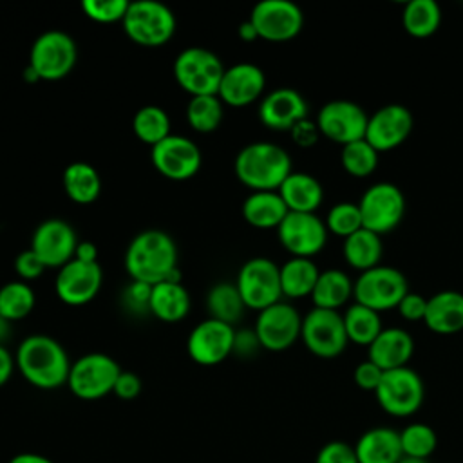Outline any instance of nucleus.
Segmentation results:
<instances>
[{
    "label": "nucleus",
    "mask_w": 463,
    "mask_h": 463,
    "mask_svg": "<svg viewBox=\"0 0 463 463\" xmlns=\"http://www.w3.org/2000/svg\"><path fill=\"white\" fill-rule=\"evenodd\" d=\"M412 114L402 103H389L367 118L364 139L376 150L387 152L400 146L412 132Z\"/></svg>",
    "instance_id": "19"
},
{
    "label": "nucleus",
    "mask_w": 463,
    "mask_h": 463,
    "mask_svg": "<svg viewBox=\"0 0 463 463\" xmlns=\"http://www.w3.org/2000/svg\"><path fill=\"white\" fill-rule=\"evenodd\" d=\"M36 304L33 288L24 280H11L0 288V317L7 322L25 318Z\"/></svg>",
    "instance_id": "39"
},
{
    "label": "nucleus",
    "mask_w": 463,
    "mask_h": 463,
    "mask_svg": "<svg viewBox=\"0 0 463 463\" xmlns=\"http://www.w3.org/2000/svg\"><path fill=\"white\" fill-rule=\"evenodd\" d=\"M150 159L154 168L166 179L172 181H186L192 179L203 163L199 146L177 134H170L163 141L152 146Z\"/></svg>",
    "instance_id": "17"
},
{
    "label": "nucleus",
    "mask_w": 463,
    "mask_h": 463,
    "mask_svg": "<svg viewBox=\"0 0 463 463\" xmlns=\"http://www.w3.org/2000/svg\"><path fill=\"white\" fill-rule=\"evenodd\" d=\"M378 405L391 416H412L423 403L425 385L421 376L409 365L383 371L382 382L374 391Z\"/></svg>",
    "instance_id": "10"
},
{
    "label": "nucleus",
    "mask_w": 463,
    "mask_h": 463,
    "mask_svg": "<svg viewBox=\"0 0 463 463\" xmlns=\"http://www.w3.org/2000/svg\"><path fill=\"white\" fill-rule=\"evenodd\" d=\"M414 353L412 336L402 327H383L382 333L369 344L367 360L382 371L405 367Z\"/></svg>",
    "instance_id": "24"
},
{
    "label": "nucleus",
    "mask_w": 463,
    "mask_h": 463,
    "mask_svg": "<svg viewBox=\"0 0 463 463\" xmlns=\"http://www.w3.org/2000/svg\"><path fill=\"white\" fill-rule=\"evenodd\" d=\"M396 463H427L425 459H416V458H409V456H402Z\"/></svg>",
    "instance_id": "57"
},
{
    "label": "nucleus",
    "mask_w": 463,
    "mask_h": 463,
    "mask_svg": "<svg viewBox=\"0 0 463 463\" xmlns=\"http://www.w3.org/2000/svg\"><path fill=\"white\" fill-rule=\"evenodd\" d=\"M125 269L132 280L150 286L163 280L181 282L174 239L163 230L139 232L125 251Z\"/></svg>",
    "instance_id": "1"
},
{
    "label": "nucleus",
    "mask_w": 463,
    "mask_h": 463,
    "mask_svg": "<svg viewBox=\"0 0 463 463\" xmlns=\"http://www.w3.org/2000/svg\"><path fill=\"white\" fill-rule=\"evenodd\" d=\"M344 317V326L347 333V340L358 345H367L382 333L383 326L380 320V313L364 306V304H351Z\"/></svg>",
    "instance_id": "35"
},
{
    "label": "nucleus",
    "mask_w": 463,
    "mask_h": 463,
    "mask_svg": "<svg viewBox=\"0 0 463 463\" xmlns=\"http://www.w3.org/2000/svg\"><path fill=\"white\" fill-rule=\"evenodd\" d=\"M224 71L221 58L204 47H186L174 60V78L192 98L217 94Z\"/></svg>",
    "instance_id": "4"
},
{
    "label": "nucleus",
    "mask_w": 463,
    "mask_h": 463,
    "mask_svg": "<svg viewBox=\"0 0 463 463\" xmlns=\"http://www.w3.org/2000/svg\"><path fill=\"white\" fill-rule=\"evenodd\" d=\"M425 326L438 335H454L463 329V293L441 289L427 298Z\"/></svg>",
    "instance_id": "25"
},
{
    "label": "nucleus",
    "mask_w": 463,
    "mask_h": 463,
    "mask_svg": "<svg viewBox=\"0 0 463 463\" xmlns=\"http://www.w3.org/2000/svg\"><path fill=\"white\" fill-rule=\"evenodd\" d=\"M309 112L306 98L291 89L279 87L268 92L259 103V119L271 130H291L298 121L306 119Z\"/></svg>",
    "instance_id": "22"
},
{
    "label": "nucleus",
    "mask_w": 463,
    "mask_h": 463,
    "mask_svg": "<svg viewBox=\"0 0 463 463\" xmlns=\"http://www.w3.org/2000/svg\"><path fill=\"white\" fill-rule=\"evenodd\" d=\"M358 208L364 228L383 235L402 222L405 215V195L394 183L380 181L362 194Z\"/></svg>",
    "instance_id": "11"
},
{
    "label": "nucleus",
    "mask_w": 463,
    "mask_h": 463,
    "mask_svg": "<svg viewBox=\"0 0 463 463\" xmlns=\"http://www.w3.org/2000/svg\"><path fill=\"white\" fill-rule=\"evenodd\" d=\"M300 338L309 353L318 358H335L347 347L344 317L335 309L313 307L302 318Z\"/></svg>",
    "instance_id": "12"
},
{
    "label": "nucleus",
    "mask_w": 463,
    "mask_h": 463,
    "mask_svg": "<svg viewBox=\"0 0 463 463\" xmlns=\"http://www.w3.org/2000/svg\"><path fill=\"white\" fill-rule=\"evenodd\" d=\"M327 226L317 213L288 212L284 221L277 228L280 244L291 257L311 259L327 242Z\"/></svg>",
    "instance_id": "15"
},
{
    "label": "nucleus",
    "mask_w": 463,
    "mask_h": 463,
    "mask_svg": "<svg viewBox=\"0 0 463 463\" xmlns=\"http://www.w3.org/2000/svg\"><path fill=\"white\" fill-rule=\"evenodd\" d=\"M315 463H358L354 447L347 445L345 441L335 439L327 441L317 454Z\"/></svg>",
    "instance_id": "44"
},
{
    "label": "nucleus",
    "mask_w": 463,
    "mask_h": 463,
    "mask_svg": "<svg viewBox=\"0 0 463 463\" xmlns=\"http://www.w3.org/2000/svg\"><path fill=\"white\" fill-rule=\"evenodd\" d=\"M16 369L38 389H58L67 385L71 362L63 345L47 335L24 338L14 354Z\"/></svg>",
    "instance_id": "2"
},
{
    "label": "nucleus",
    "mask_w": 463,
    "mask_h": 463,
    "mask_svg": "<svg viewBox=\"0 0 463 463\" xmlns=\"http://www.w3.org/2000/svg\"><path fill=\"white\" fill-rule=\"evenodd\" d=\"M300 313L297 311V307L282 300L259 311L253 327L260 347L273 353L289 349L300 338Z\"/></svg>",
    "instance_id": "14"
},
{
    "label": "nucleus",
    "mask_w": 463,
    "mask_h": 463,
    "mask_svg": "<svg viewBox=\"0 0 463 463\" xmlns=\"http://www.w3.org/2000/svg\"><path fill=\"white\" fill-rule=\"evenodd\" d=\"M237 34H239V38H241L242 42H255V40H259V34H257L255 27H253V24H251L250 20H246V22H242V24L239 25Z\"/></svg>",
    "instance_id": "55"
},
{
    "label": "nucleus",
    "mask_w": 463,
    "mask_h": 463,
    "mask_svg": "<svg viewBox=\"0 0 463 463\" xmlns=\"http://www.w3.org/2000/svg\"><path fill=\"white\" fill-rule=\"evenodd\" d=\"M382 376H383V371L373 364L371 360H364L360 362L356 367H354V373H353V378H354V383L364 389V391H376V387L380 385L382 382Z\"/></svg>",
    "instance_id": "46"
},
{
    "label": "nucleus",
    "mask_w": 463,
    "mask_h": 463,
    "mask_svg": "<svg viewBox=\"0 0 463 463\" xmlns=\"http://www.w3.org/2000/svg\"><path fill=\"white\" fill-rule=\"evenodd\" d=\"M63 190L76 204H90L101 192V179L98 170L85 163L74 161L63 170Z\"/></svg>",
    "instance_id": "32"
},
{
    "label": "nucleus",
    "mask_w": 463,
    "mask_h": 463,
    "mask_svg": "<svg viewBox=\"0 0 463 463\" xmlns=\"http://www.w3.org/2000/svg\"><path fill=\"white\" fill-rule=\"evenodd\" d=\"M7 463H54L51 458L36 452H20L13 456Z\"/></svg>",
    "instance_id": "54"
},
{
    "label": "nucleus",
    "mask_w": 463,
    "mask_h": 463,
    "mask_svg": "<svg viewBox=\"0 0 463 463\" xmlns=\"http://www.w3.org/2000/svg\"><path fill=\"white\" fill-rule=\"evenodd\" d=\"M123 369L105 353H87L71 364L67 387L85 402L99 400L114 391V383Z\"/></svg>",
    "instance_id": "7"
},
{
    "label": "nucleus",
    "mask_w": 463,
    "mask_h": 463,
    "mask_svg": "<svg viewBox=\"0 0 463 463\" xmlns=\"http://www.w3.org/2000/svg\"><path fill=\"white\" fill-rule=\"evenodd\" d=\"M354 454L358 463H396L403 456L400 432L391 427H373L358 438Z\"/></svg>",
    "instance_id": "26"
},
{
    "label": "nucleus",
    "mask_w": 463,
    "mask_h": 463,
    "mask_svg": "<svg viewBox=\"0 0 463 463\" xmlns=\"http://www.w3.org/2000/svg\"><path fill=\"white\" fill-rule=\"evenodd\" d=\"M141 392V378L132 371H121L112 394H116L119 400H134Z\"/></svg>",
    "instance_id": "48"
},
{
    "label": "nucleus",
    "mask_w": 463,
    "mask_h": 463,
    "mask_svg": "<svg viewBox=\"0 0 463 463\" xmlns=\"http://www.w3.org/2000/svg\"><path fill=\"white\" fill-rule=\"evenodd\" d=\"M78 237L74 228L63 219H47L40 222L31 237V250L47 268H61L74 259Z\"/></svg>",
    "instance_id": "20"
},
{
    "label": "nucleus",
    "mask_w": 463,
    "mask_h": 463,
    "mask_svg": "<svg viewBox=\"0 0 463 463\" xmlns=\"http://www.w3.org/2000/svg\"><path fill=\"white\" fill-rule=\"evenodd\" d=\"M400 311V315L409 320V322H416V320H423L425 317V309H427V298L420 293H412L409 291L398 304L396 307Z\"/></svg>",
    "instance_id": "47"
},
{
    "label": "nucleus",
    "mask_w": 463,
    "mask_h": 463,
    "mask_svg": "<svg viewBox=\"0 0 463 463\" xmlns=\"http://www.w3.org/2000/svg\"><path fill=\"white\" fill-rule=\"evenodd\" d=\"M326 226H327V232H331L338 237H344V239L349 237L351 233H354L356 230L364 228L358 203L340 201V203L333 204L327 212Z\"/></svg>",
    "instance_id": "42"
},
{
    "label": "nucleus",
    "mask_w": 463,
    "mask_h": 463,
    "mask_svg": "<svg viewBox=\"0 0 463 463\" xmlns=\"http://www.w3.org/2000/svg\"><path fill=\"white\" fill-rule=\"evenodd\" d=\"M248 20L259 38L268 42L293 40L304 27V13L291 0H262L253 5Z\"/></svg>",
    "instance_id": "13"
},
{
    "label": "nucleus",
    "mask_w": 463,
    "mask_h": 463,
    "mask_svg": "<svg viewBox=\"0 0 463 463\" xmlns=\"http://www.w3.org/2000/svg\"><path fill=\"white\" fill-rule=\"evenodd\" d=\"M266 87L264 71L255 63H235L226 67L217 96L228 107H248L260 98Z\"/></svg>",
    "instance_id": "23"
},
{
    "label": "nucleus",
    "mask_w": 463,
    "mask_h": 463,
    "mask_svg": "<svg viewBox=\"0 0 463 463\" xmlns=\"http://www.w3.org/2000/svg\"><path fill=\"white\" fill-rule=\"evenodd\" d=\"M233 172L251 192H260L279 190L293 168L286 148L271 141H255L239 150L233 161Z\"/></svg>",
    "instance_id": "3"
},
{
    "label": "nucleus",
    "mask_w": 463,
    "mask_h": 463,
    "mask_svg": "<svg viewBox=\"0 0 463 463\" xmlns=\"http://www.w3.org/2000/svg\"><path fill=\"white\" fill-rule=\"evenodd\" d=\"M257 349H260L259 338L255 335L253 329H241L235 331V342H233V353L241 354V356H250L253 354Z\"/></svg>",
    "instance_id": "51"
},
{
    "label": "nucleus",
    "mask_w": 463,
    "mask_h": 463,
    "mask_svg": "<svg viewBox=\"0 0 463 463\" xmlns=\"http://www.w3.org/2000/svg\"><path fill=\"white\" fill-rule=\"evenodd\" d=\"M150 293H152V286H150V284L132 280V282L128 284V288L125 289L123 298H125V304H127L128 307L141 311V309H148Z\"/></svg>",
    "instance_id": "50"
},
{
    "label": "nucleus",
    "mask_w": 463,
    "mask_h": 463,
    "mask_svg": "<svg viewBox=\"0 0 463 463\" xmlns=\"http://www.w3.org/2000/svg\"><path fill=\"white\" fill-rule=\"evenodd\" d=\"M235 286L248 309L262 311L282 298L280 266L268 257H253L241 266Z\"/></svg>",
    "instance_id": "9"
},
{
    "label": "nucleus",
    "mask_w": 463,
    "mask_h": 463,
    "mask_svg": "<svg viewBox=\"0 0 463 463\" xmlns=\"http://www.w3.org/2000/svg\"><path fill=\"white\" fill-rule=\"evenodd\" d=\"M367 112L351 99H331L324 103L317 116V127L322 136L342 146L364 139Z\"/></svg>",
    "instance_id": "16"
},
{
    "label": "nucleus",
    "mask_w": 463,
    "mask_h": 463,
    "mask_svg": "<svg viewBox=\"0 0 463 463\" xmlns=\"http://www.w3.org/2000/svg\"><path fill=\"white\" fill-rule=\"evenodd\" d=\"M121 24L125 34L141 47H161L175 33V16L170 7L152 0L130 2Z\"/></svg>",
    "instance_id": "5"
},
{
    "label": "nucleus",
    "mask_w": 463,
    "mask_h": 463,
    "mask_svg": "<svg viewBox=\"0 0 463 463\" xmlns=\"http://www.w3.org/2000/svg\"><path fill=\"white\" fill-rule=\"evenodd\" d=\"M128 4L127 0H83L81 9L87 18L98 24H116L123 22Z\"/></svg>",
    "instance_id": "43"
},
{
    "label": "nucleus",
    "mask_w": 463,
    "mask_h": 463,
    "mask_svg": "<svg viewBox=\"0 0 463 463\" xmlns=\"http://www.w3.org/2000/svg\"><path fill=\"white\" fill-rule=\"evenodd\" d=\"M148 311L161 322L175 324L190 311V295L183 282L163 280L152 286Z\"/></svg>",
    "instance_id": "28"
},
{
    "label": "nucleus",
    "mask_w": 463,
    "mask_h": 463,
    "mask_svg": "<svg viewBox=\"0 0 463 463\" xmlns=\"http://www.w3.org/2000/svg\"><path fill=\"white\" fill-rule=\"evenodd\" d=\"M353 286L354 282L342 269L331 268L320 271L311 291L313 307L338 311V307H342L353 297Z\"/></svg>",
    "instance_id": "30"
},
{
    "label": "nucleus",
    "mask_w": 463,
    "mask_h": 463,
    "mask_svg": "<svg viewBox=\"0 0 463 463\" xmlns=\"http://www.w3.org/2000/svg\"><path fill=\"white\" fill-rule=\"evenodd\" d=\"M380 152H376L365 139L347 143L340 150L342 168L353 177H367L378 166Z\"/></svg>",
    "instance_id": "40"
},
{
    "label": "nucleus",
    "mask_w": 463,
    "mask_h": 463,
    "mask_svg": "<svg viewBox=\"0 0 463 463\" xmlns=\"http://www.w3.org/2000/svg\"><path fill=\"white\" fill-rule=\"evenodd\" d=\"M289 134H291V139H293L298 146H302V148L313 146V145L318 141V137L322 136L320 130H318V127H317V121H311L309 118L298 121V123L289 130Z\"/></svg>",
    "instance_id": "49"
},
{
    "label": "nucleus",
    "mask_w": 463,
    "mask_h": 463,
    "mask_svg": "<svg viewBox=\"0 0 463 463\" xmlns=\"http://www.w3.org/2000/svg\"><path fill=\"white\" fill-rule=\"evenodd\" d=\"M403 29L414 38L434 34L441 24V9L436 0H409L402 11Z\"/></svg>",
    "instance_id": "34"
},
{
    "label": "nucleus",
    "mask_w": 463,
    "mask_h": 463,
    "mask_svg": "<svg viewBox=\"0 0 463 463\" xmlns=\"http://www.w3.org/2000/svg\"><path fill=\"white\" fill-rule=\"evenodd\" d=\"M14 367H16L14 356L7 351V347L0 344V387H4L9 382Z\"/></svg>",
    "instance_id": "52"
},
{
    "label": "nucleus",
    "mask_w": 463,
    "mask_h": 463,
    "mask_svg": "<svg viewBox=\"0 0 463 463\" xmlns=\"http://www.w3.org/2000/svg\"><path fill=\"white\" fill-rule=\"evenodd\" d=\"M45 269H47V266L42 262V259L31 248L24 250L14 259V271L20 277V280H24V282L42 277V273Z\"/></svg>",
    "instance_id": "45"
},
{
    "label": "nucleus",
    "mask_w": 463,
    "mask_h": 463,
    "mask_svg": "<svg viewBox=\"0 0 463 463\" xmlns=\"http://www.w3.org/2000/svg\"><path fill=\"white\" fill-rule=\"evenodd\" d=\"M103 282V273L98 262L69 260L58 269L54 289L58 298L67 306H83L90 302Z\"/></svg>",
    "instance_id": "21"
},
{
    "label": "nucleus",
    "mask_w": 463,
    "mask_h": 463,
    "mask_svg": "<svg viewBox=\"0 0 463 463\" xmlns=\"http://www.w3.org/2000/svg\"><path fill=\"white\" fill-rule=\"evenodd\" d=\"M342 253H344L345 262L351 268L360 269V273L365 269H371L380 264L382 255H383L382 235H378L367 228H360L344 239Z\"/></svg>",
    "instance_id": "31"
},
{
    "label": "nucleus",
    "mask_w": 463,
    "mask_h": 463,
    "mask_svg": "<svg viewBox=\"0 0 463 463\" xmlns=\"http://www.w3.org/2000/svg\"><path fill=\"white\" fill-rule=\"evenodd\" d=\"M78 60V47L71 34L51 29L42 33L31 45L29 51V63L38 76V80L43 81H56L65 78L76 65Z\"/></svg>",
    "instance_id": "6"
},
{
    "label": "nucleus",
    "mask_w": 463,
    "mask_h": 463,
    "mask_svg": "<svg viewBox=\"0 0 463 463\" xmlns=\"http://www.w3.org/2000/svg\"><path fill=\"white\" fill-rule=\"evenodd\" d=\"M224 118V103L217 94L194 96L186 105L188 125L201 134H210L219 128Z\"/></svg>",
    "instance_id": "38"
},
{
    "label": "nucleus",
    "mask_w": 463,
    "mask_h": 463,
    "mask_svg": "<svg viewBox=\"0 0 463 463\" xmlns=\"http://www.w3.org/2000/svg\"><path fill=\"white\" fill-rule=\"evenodd\" d=\"M288 206L282 201L277 190H260L251 192L242 203V217L244 221L260 230L279 228V224L288 215Z\"/></svg>",
    "instance_id": "29"
},
{
    "label": "nucleus",
    "mask_w": 463,
    "mask_h": 463,
    "mask_svg": "<svg viewBox=\"0 0 463 463\" xmlns=\"http://www.w3.org/2000/svg\"><path fill=\"white\" fill-rule=\"evenodd\" d=\"M407 293V277L398 268L383 264L362 271L353 286L354 300L378 313L398 307Z\"/></svg>",
    "instance_id": "8"
},
{
    "label": "nucleus",
    "mask_w": 463,
    "mask_h": 463,
    "mask_svg": "<svg viewBox=\"0 0 463 463\" xmlns=\"http://www.w3.org/2000/svg\"><path fill=\"white\" fill-rule=\"evenodd\" d=\"M320 275L318 266L306 257H291L280 266L282 297L302 298L311 297V291Z\"/></svg>",
    "instance_id": "33"
},
{
    "label": "nucleus",
    "mask_w": 463,
    "mask_h": 463,
    "mask_svg": "<svg viewBox=\"0 0 463 463\" xmlns=\"http://www.w3.org/2000/svg\"><path fill=\"white\" fill-rule=\"evenodd\" d=\"M9 324H11V322H7L5 318L0 317V344H2V340L9 335Z\"/></svg>",
    "instance_id": "56"
},
{
    "label": "nucleus",
    "mask_w": 463,
    "mask_h": 463,
    "mask_svg": "<svg viewBox=\"0 0 463 463\" xmlns=\"http://www.w3.org/2000/svg\"><path fill=\"white\" fill-rule=\"evenodd\" d=\"M277 192L289 212L315 213L324 201L322 183L307 172H291Z\"/></svg>",
    "instance_id": "27"
},
{
    "label": "nucleus",
    "mask_w": 463,
    "mask_h": 463,
    "mask_svg": "<svg viewBox=\"0 0 463 463\" xmlns=\"http://www.w3.org/2000/svg\"><path fill=\"white\" fill-rule=\"evenodd\" d=\"M400 443H402L403 456L427 461V458L438 447V436L430 425L418 421V423H409L400 432Z\"/></svg>",
    "instance_id": "41"
},
{
    "label": "nucleus",
    "mask_w": 463,
    "mask_h": 463,
    "mask_svg": "<svg viewBox=\"0 0 463 463\" xmlns=\"http://www.w3.org/2000/svg\"><path fill=\"white\" fill-rule=\"evenodd\" d=\"M74 259L83 260V262H98V260H96V259H98L96 244L90 242V241H80L78 246H76Z\"/></svg>",
    "instance_id": "53"
},
{
    "label": "nucleus",
    "mask_w": 463,
    "mask_h": 463,
    "mask_svg": "<svg viewBox=\"0 0 463 463\" xmlns=\"http://www.w3.org/2000/svg\"><path fill=\"white\" fill-rule=\"evenodd\" d=\"M206 309L210 318L233 326L242 317L246 306L235 284L219 282L206 295Z\"/></svg>",
    "instance_id": "36"
},
{
    "label": "nucleus",
    "mask_w": 463,
    "mask_h": 463,
    "mask_svg": "<svg viewBox=\"0 0 463 463\" xmlns=\"http://www.w3.org/2000/svg\"><path fill=\"white\" fill-rule=\"evenodd\" d=\"M132 130L139 141L154 146L172 134L170 116L157 105H145L134 114Z\"/></svg>",
    "instance_id": "37"
},
{
    "label": "nucleus",
    "mask_w": 463,
    "mask_h": 463,
    "mask_svg": "<svg viewBox=\"0 0 463 463\" xmlns=\"http://www.w3.org/2000/svg\"><path fill=\"white\" fill-rule=\"evenodd\" d=\"M233 326L215 318H206L190 331L186 351L195 364L210 367L224 362L233 353Z\"/></svg>",
    "instance_id": "18"
}]
</instances>
